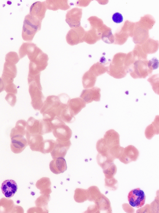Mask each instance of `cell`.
<instances>
[{"label":"cell","instance_id":"obj_14","mask_svg":"<svg viewBox=\"0 0 159 213\" xmlns=\"http://www.w3.org/2000/svg\"><path fill=\"white\" fill-rule=\"evenodd\" d=\"M49 166L50 171L56 174L64 172L67 168L66 161L63 157L53 159L50 162Z\"/></svg>","mask_w":159,"mask_h":213},{"label":"cell","instance_id":"obj_16","mask_svg":"<svg viewBox=\"0 0 159 213\" xmlns=\"http://www.w3.org/2000/svg\"><path fill=\"white\" fill-rule=\"evenodd\" d=\"M86 103L81 98L77 97L70 100L68 106L71 113L74 116L78 114L85 107Z\"/></svg>","mask_w":159,"mask_h":213},{"label":"cell","instance_id":"obj_7","mask_svg":"<svg viewBox=\"0 0 159 213\" xmlns=\"http://www.w3.org/2000/svg\"><path fill=\"white\" fill-rule=\"evenodd\" d=\"M139 155V150L134 146L129 145L124 148L118 159L125 164H128L138 159Z\"/></svg>","mask_w":159,"mask_h":213},{"label":"cell","instance_id":"obj_1","mask_svg":"<svg viewBox=\"0 0 159 213\" xmlns=\"http://www.w3.org/2000/svg\"><path fill=\"white\" fill-rule=\"evenodd\" d=\"M70 98L69 96L65 93L57 96L49 95L44 101L43 106L40 110V113L51 116L57 117L60 114L64 103Z\"/></svg>","mask_w":159,"mask_h":213},{"label":"cell","instance_id":"obj_27","mask_svg":"<svg viewBox=\"0 0 159 213\" xmlns=\"http://www.w3.org/2000/svg\"><path fill=\"white\" fill-rule=\"evenodd\" d=\"M56 141L52 139H47L43 141L40 152L46 154L51 152L54 148Z\"/></svg>","mask_w":159,"mask_h":213},{"label":"cell","instance_id":"obj_18","mask_svg":"<svg viewBox=\"0 0 159 213\" xmlns=\"http://www.w3.org/2000/svg\"><path fill=\"white\" fill-rule=\"evenodd\" d=\"M36 186L40 190L41 195H50L52 192L51 182L49 178L44 177L40 178L37 182Z\"/></svg>","mask_w":159,"mask_h":213},{"label":"cell","instance_id":"obj_19","mask_svg":"<svg viewBox=\"0 0 159 213\" xmlns=\"http://www.w3.org/2000/svg\"><path fill=\"white\" fill-rule=\"evenodd\" d=\"M26 133L30 134H40V119H37L31 117L26 122Z\"/></svg>","mask_w":159,"mask_h":213},{"label":"cell","instance_id":"obj_32","mask_svg":"<svg viewBox=\"0 0 159 213\" xmlns=\"http://www.w3.org/2000/svg\"><path fill=\"white\" fill-rule=\"evenodd\" d=\"M105 186L111 190L115 191L117 188V181L113 177L110 179L105 178Z\"/></svg>","mask_w":159,"mask_h":213},{"label":"cell","instance_id":"obj_30","mask_svg":"<svg viewBox=\"0 0 159 213\" xmlns=\"http://www.w3.org/2000/svg\"><path fill=\"white\" fill-rule=\"evenodd\" d=\"M147 81L150 83L154 91L158 94L159 93V75L156 74L149 77Z\"/></svg>","mask_w":159,"mask_h":213},{"label":"cell","instance_id":"obj_25","mask_svg":"<svg viewBox=\"0 0 159 213\" xmlns=\"http://www.w3.org/2000/svg\"><path fill=\"white\" fill-rule=\"evenodd\" d=\"M59 118L64 122L71 123L75 120L74 116L71 113L68 105L61 110Z\"/></svg>","mask_w":159,"mask_h":213},{"label":"cell","instance_id":"obj_34","mask_svg":"<svg viewBox=\"0 0 159 213\" xmlns=\"http://www.w3.org/2000/svg\"><path fill=\"white\" fill-rule=\"evenodd\" d=\"M86 213H100V211L96 204L89 206L86 211Z\"/></svg>","mask_w":159,"mask_h":213},{"label":"cell","instance_id":"obj_22","mask_svg":"<svg viewBox=\"0 0 159 213\" xmlns=\"http://www.w3.org/2000/svg\"><path fill=\"white\" fill-rule=\"evenodd\" d=\"M10 144L11 151L15 153H19L22 152L28 145L26 138L20 140H11Z\"/></svg>","mask_w":159,"mask_h":213},{"label":"cell","instance_id":"obj_3","mask_svg":"<svg viewBox=\"0 0 159 213\" xmlns=\"http://www.w3.org/2000/svg\"><path fill=\"white\" fill-rule=\"evenodd\" d=\"M85 34L84 30L81 26L71 28L66 35V41L71 46L82 43L84 41Z\"/></svg>","mask_w":159,"mask_h":213},{"label":"cell","instance_id":"obj_31","mask_svg":"<svg viewBox=\"0 0 159 213\" xmlns=\"http://www.w3.org/2000/svg\"><path fill=\"white\" fill-rule=\"evenodd\" d=\"M89 71L96 77L102 75L106 71L105 68L101 67L98 63L92 65Z\"/></svg>","mask_w":159,"mask_h":213},{"label":"cell","instance_id":"obj_4","mask_svg":"<svg viewBox=\"0 0 159 213\" xmlns=\"http://www.w3.org/2000/svg\"><path fill=\"white\" fill-rule=\"evenodd\" d=\"M52 132L56 139L62 141L70 140L72 135L71 129L63 121L55 125Z\"/></svg>","mask_w":159,"mask_h":213},{"label":"cell","instance_id":"obj_12","mask_svg":"<svg viewBox=\"0 0 159 213\" xmlns=\"http://www.w3.org/2000/svg\"><path fill=\"white\" fill-rule=\"evenodd\" d=\"M26 137L30 149L33 151L40 152L44 141L42 135L39 134H30L26 132Z\"/></svg>","mask_w":159,"mask_h":213},{"label":"cell","instance_id":"obj_10","mask_svg":"<svg viewBox=\"0 0 159 213\" xmlns=\"http://www.w3.org/2000/svg\"><path fill=\"white\" fill-rule=\"evenodd\" d=\"M101 89L97 87L82 90L80 96L86 104L93 101H99L100 100Z\"/></svg>","mask_w":159,"mask_h":213},{"label":"cell","instance_id":"obj_11","mask_svg":"<svg viewBox=\"0 0 159 213\" xmlns=\"http://www.w3.org/2000/svg\"><path fill=\"white\" fill-rule=\"evenodd\" d=\"M1 189L4 196L8 199H10L17 192L18 186L14 180L7 179L4 180L2 183Z\"/></svg>","mask_w":159,"mask_h":213},{"label":"cell","instance_id":"obj_28","mask_svg":"<svg viewBox=\"0 0 159 213\" xmlns=\"http://www.w3.org/2000/svg\"><path fill=\"white\" fill-rule=\"evenodd\" d=\"M88 197V200L95 202L102 194L99 188L96 186H92L87 189Z\"/></svg>","mask_w":159,"mask_h":213},{"label":"cell","instance_id":"obj_33","mask_svg":"<svg viewBox=\"0 0 159 213\" xmlns=\"http://www.w3.org/2000/svg\"><path fill=\"white\" fill-rule=\"evenodd\" d=\"M112 19L114 22L116 23H120L123 22V18L121 14L117 12L114 13L113 15Z\"/></svg>","mask_w":159,"mask_h":213},{"label":"cell","instance_id":"obj_20","mask_svg":"<svg viewBox=\"0 0 159 213\" xmlns=\"http://www.w3.org/2000/svg\"><path fill=\"white\" fill-rule=\"evenodd\" d=\"M98 207L100 211L106 213H111L112 210L109 200L104 195L101 194L94 202Z\"/></svg>","mask_w":159,"mask_h":213},{"label":"cell","instance_id":"obj_21","mask_svg":"<svg viewBox=\"0 0 159 213\" xmlns=\"http://www.w3.org/2000/svg\"><path fill=\"white\" fill-rule=\"evenodd\" d=\"M159 133V116H156L154 121L146 128L145 134L148 139H151L155 134Z\"/></svg>","mask_w":159,"mask_h":213},{"label":"cell","instance_id":"obj_8","mask_svg":"<svg viewBox=\"0 0 159 213\" xmlns=\"http://www.w3.org/2000/svg\"><path fill=\"white\" fill-rule=\"evenodd\" d=\"M26 36L28 40H32L36 33L41 28L42 22L32 16L27 17Z\"/></svg>","mask_w":159,"mask_h":213},{"label":"cell","instance_id":"obj_2","mask_svg":"<svg viewBox=\"0 0 159 213\" xmlns=\"http://www.w3.org/2000/svg\"><path fill=\"white\" fill-rule=\"evenodd\" d=\"M29 84V92L31 99V104L35 110H40L45 101V97L41 91L42 90L34 82H31Z\"/></svg>","mask_w":159,"mask_h":213},{"label":"cell","instance_id":"obj_17","mask_svg":"<svg viewBox=\"0 0 159 213\" xmlns=\"http://www.w3.org/2000/svg\"><path fill=\"white\" fill-rule=\"evenodd\" d=\"M68 0H46L45 3L47 9L56 11L58 9L66 10L70 8Z\"/></svg>","mask_w":159,"mask_h":213},{"label":"cell","instance_id":"obj_9","mask_svg":"<svg viewBox=\"0 0 159 213\" xmlns=\"http://www.w3.org/2000/svg\"><path fill=\"white\" fill-rule=\"evenodd\" d=\"M71 145L70 140L67 141H62L56 139L55 147L51 152L52 158H64Z\"/></svg>","mask_w":159,"mask_h":213},{"label":"cell","instance_id":"obj_6","mask_svg":"<svg viewBox=\"0 0 159 213\" xmlns=\"http://www.w3.org/2000/svg\"><path fill=\"white\" fill-rule=\"evenodd\" d=\"M82 9L75 7L67 11L65 21L69 27L72 28L80 26Z\"/></svg>","mask_w":159,"mask_h":213},{"label":"cell","instance_id":"obj_29","mask_svg":"<svg viewBox=\"0 0 159 213\" xmlns=\"http://www.w3.org/2000/svg\"><path fill=\"white\" fill-rule=\"evenodd\" d=\"M116 167L113 162L103 170L105 178L107 179L113 178L116 174Z\"/></svg>","mask_w":159,"mask_h":213},{"label":"cell","instance_id":"obj_23","mask_svg":"<svg viewBox=\"0 0 159 213\" xmlns=\"http://www.w3.org/2000/svg\"><path fill=\"white\" fill-rule=\"evenodd\" d=\"M97 77L89 70L85 72L82 77V83L84 89L92 88L94 86Z\"/></svg>","mask_w":159,"mask_h":213},{"label":"cell","instance_id":"obj_5","mask_svg":"<svg viewBox=\"0 0 159 213\" xmlns=\"http://www.w3.org/2000/svg\"><path fill=\"white\" fill-rule=\"evenodd\" d=\"M146 196L143 191L139 188L131 190L129 193L128 199L132 206L139 208L145 204Z\"/></svg>","mask_w":159,"mask_h":213},{"label":"cell","instance_id":"obj_24","mask_svg":"<svg viewBox=\"0 0 159 213\" xmlns=\"http://www.w3.org/2000/svg\"><path fill=\"white\" fill-rule=\"evenodd\" d=\"M88 197L87 189L77 188L75 191L74 198L78 203H82L88 200Z\"/></svg>","mask_w":159,"mask_h":213},{"label":"cell","instance_id":"obj_26","mask_svg":"<svg viewBox=\"0 0 159 213\" xmlns=\"http://www.w3.org/2000/svg\"><path fill=\"white\" fill-rule=\"evenodd\" d=\"M50 199V195H41L35 201V204L36 206L42 208L45 213H48V204Z\"/></svg>","mask_w":159,"mask_h":213},{"label":"cell","instance_id":"obj_13","mask_svg":"<svg viewBox=\"0 0 159 213\" xmlns=\"http://www.w3.org/2000/svg\"><path fill=\"white\" fill-rule=\"evenodd\" d=\"M47 8L45 2L38 1L34 3L30 8L31 16L42 21L45 17Z\"/></svg>","mask_w":159,"mask_h":213},{"label":"cell","instance_id":"obj_15","mask_svg":"<svg viewBox=\"0 0 159 213\" xmlns=\"http://www.w3.org/2000/svg\"><path fill=\"white\" fill-rule=\"evenodd\" d=\"M110 149L120 145V136L114 130L110 129L106 132L103 138Z\"/></svg>","mask_w":159,"mask_h":213}]
</instances>
